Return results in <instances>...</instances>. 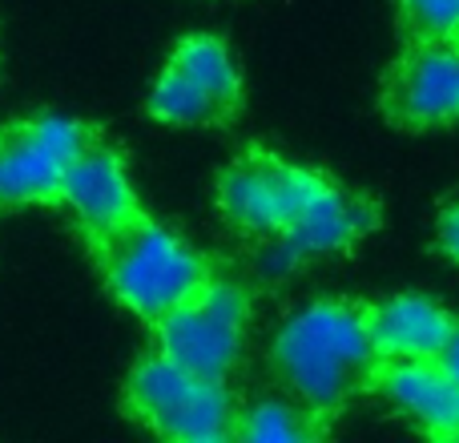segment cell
<instances>
[{"label": "cell", "mask_w": 459, "mask_h": 443, "mask_svg": "<svg viewBox=\"0 0 459 443\" xmlns=\"http://www.w3.org/2000/svg\"><path fill=\"white\" fill-rule=\"evenodd\" d=\"M367 331L379 359H439L455 331V315L420 294H399L367 307Z\"/></svg>", "instance_id": "cell-10"}, {"label": "cell", "mask_w": 459, "mask_h": 443, "mask_svg": "<svg viewBox=\"0 0 459 443\" xmlns=\"http://www.w3.org/2000/svg\"><path fill=\"white\" fill-rule=\"evenodd\" d=\"M439 359H444V367L459 379V318H455V331H452V339H447V347H444Z\"/></svg>", "instance_id": "cell-17"}, {"label": "cell", "mask_w": 459, "mask_h": 443, "mask_svg": "<svg viewBox=\"0 0 459 443\" xmlns=\"http://www.w3.org/2000/svg\"><path fill=\"white\" fill-rule=\"evenodd\" d=\"M97 137L93 126L65 113H32L0 129V210L53 206L77 153Z\"/></svg>", "instance_id": "cell-6"}, {"label": "cell", "mask_w": 459, "mask_h": 443, "mask_svg": "<svg viewBox=\"0 0 459 443\" xmlns=\"http://www.w3.org/2000/svg\"><path fill=\"white\" fill-rule=\"evenodd\" d=\"M371 391H379L423 436L459 439V379L444 359H383L371 375Z\"/></svg>", "instance_id": "cell-9"}, {"label": "cell", "mask_w": 459, "mask_h": 443, "mask_svg": "<svg viewBox=\"0 0 459 443\" xmlns=\"http://www.w3.org/2000/svg\"><path fill=\"white\" fill-rule=\"evenodd\" d=\"M153 121H166V126H222L230 121V113L214 101L210 89H202L182 65L169 61L166 73L158 77L150 101H145Z\"/></svg>", "instance_id": "cell-12"}, {"label": "cell", "mask_w": 459, "mask_h": 443, "mask_svg": "<svg viewBox=\"0 0 459 443\" xmlns=\"http://www.w3.org/2000/svg\"><path fill=\"white\" fill-rule=\"evenodd\" d=\"M407 40H455L459 0H399Z\"/></svg>", "instance_id": "cell-15"}, {"label": "cell", "mask_w": 459, "mask_h": 443, "mask_svg": "<svg viewBox=\"0 0 459 443\" xmlns=\"http://www.w3.org/2000/svg\"><path fill=\"white\" fill-rule=\"evenodd\" d=\"M375 226V206L359 194L334 186L331 178L302 166L282 169V202H278V230L258 254V270L266 278H282L294 266L318 254H339L355 246Z\"/></svg>", "instance_id": "cell-3"}, {"label": "cell", "mask_w": 459, "mask_h": 443, "mask_svg": "<svg viewBox=\"0 0 459 443\" xmlns=\"http://www.w3.org/2000/svg\"><path fill=\"white\" fill-rule=\"evenodd\" d=\"M174 65H182L202 89L214 93V101L234 117L238 105H242V77H238V65L230 56V48L210 32H198V37H186L182 45L169 56Z\"/></svg>", "instance_id": "cell-13"}, {"label": "cell", "mask_w": 459, "mask_h": 443, "mask_svg": "<svg viewBox=\"0 0 459 443\" xmlns=\"http://www.w3.org/2000/svg\"><path fill=\"white\" fill-rule=\"evenodd\" d=\"M126 407L145 428L178 443L234 439L238 412H242L226 379H202V375L178 367L161 351L142 355L129 371Z\"/></svg>", "instance_id": "cell-4"}, {"label": "cell", "mask_w": 459, "mask_h": 443, "mask_svg": "<svg viewBox=\"0 0 459 443\" xmlns=\"http://www.w3.org/2000/svg\"><path fill=\"white\" fill-rule=\"evenodd\" d=\"M61 206L69 210V218L77 222V230L85 234L89 246L97 238H105L109 230H117L121 222L142 214L137 194L126 174V161H121V153L113 145L101 142V134L69 166L61 186Z\"/></svg>", "instance_id": "cell-8"}, {"label": "cell", "mask_w": 459, "mask_h": 443, "mask_svg": "<svg viewBox=\"0 0 459 443\" xmlns=\"http://www.w3.org/2000/svg\"><path fill=\"white\" fill-rule=\"evenodd\" d=\"M318 420L323 415L302 407L299 399L286 404V399H258L246 412H238V428L234 439L246 443H302L318 436Z\"/></svg>", "instance_id": "cell-14"}, {"label": "cell", "mask_w": 459, "mask_h": 443, "mask_svg": "<svg viewBox=\"0 0 459 443\" xmlns=\"http://www.w3.org/2000/svg\"><path fill=\"white\" fill-rule=\"evenodd\" d=\"M383 109L403 129L459 121V37L407 40L383 85Z\"/></svg>", "instance_id": "cell-7"}, {"label": "cell", "mask_w": 459, "mask_h": 443, "mask_svg": "<svg viewBox=\"0 0 459 443\" xmlns=\"http://www.w3.org/2000/svg\"><path fill=\"white\" fill-rule=\"evenodd\" d=\"M286 161L266 150H246L230 161L218 178V206L226 222L250 238H270L278 230V202H282Z\"/></svg>", "instance_id": "cell-11"}, {"label": "cell", "mask_w": 459, "mask_h": 443, "mask_svg": "<svg viewBox=\"0 0 459 443\" xmlns=\"http://www.w3.org/2000/svg\"><path fill=\"white\" fill-rule=\"evenodd\" d=\"M270 363L302 407L331 415L355 391L371 387V375L383 359L367 331V307L318 299L278 326Z\"/></svg>", "instance_id": "cell-1"}, {"label": "cell", "mask_w": 459, "mask_h": 443, "mask_svg": "<svg viewBox=\"0 0 459 443\" xmlns=\"http://www.w3.org/2000/svg\"><path fill=\"white\" fill-rule=\"evenodd\" d=\"M93 250L113 299L145 323L169 315L210 278V262L198 250H190L182 238L145 214L121 222L117 230L97 238Z\"/></svg>", "instance_id": "cell-2"}, {"label": "cell", "mask_w": 459, "mask_h": 443, "mask_svg": "<svg viewBox=\"0 0 459 443\" xmlns=\"http://www.w3.org/2000/svg\"><path fill=\"white\" fill-rule=\"evenodd\" d=\"M439 250L452 262H459V206H447L439 214Z\"/></svg>", "instance_id": "cell-16"}, {"label": "cell", "mask_w": 459, "mask_h": 443, "mask_svg": "<svg viewBox=\"0 0 459 443\" xmlns=\"http://www.w3.org/2000/svg\"><path fill=\"white\" fill-rule=\"evenodd\" d=\"M250 294L230 278L210 274L158 323V351L202 379H230L246 347Z\"/></svg>", "instance_id": "cell-5"}]
</instances>
